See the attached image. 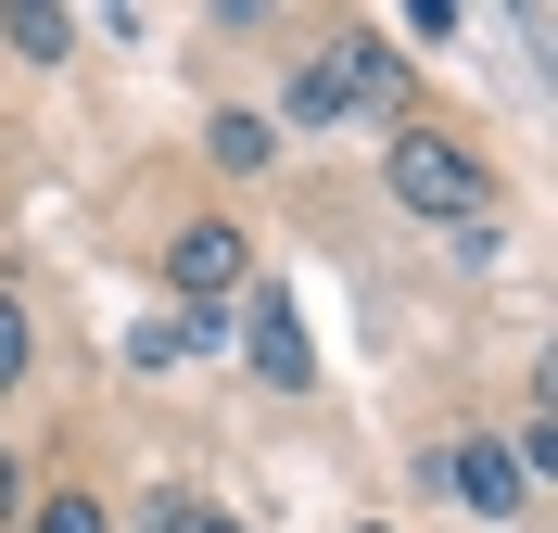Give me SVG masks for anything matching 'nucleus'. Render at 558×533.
I'll return each instance as SVG.
<instances>
[{"label":"nucleus","instance_id":"1","mask_svg":"<svg viewBox=\"0 0 558 533\" xmlns=\"http://www.w3.org/2000/svg\"><path fill=\"white\" fill-rule=\"evenodd\" d=\"M355 102H393V51L368 26H343L330 51H305L292 64V102H279V128H343Z\"/></svg>","mask_w":558,"mask_h":533},{"label":"nucleus","instance_id":"2","mask_svg":"<svg viewBox=\"0 0 558 533\" xmlns=\"http://www.w3.org/2000/svg\"><path fill=\"white\" fill-rule=\"evenodd\" d=\"M381 178H393V204H407V216H483V191H495L483 153L457 141V128H407V141L381 153Z\"/></svg>","mask_w":558,"mask_h":533},{"label":"nucleus","instance_id":"3","mask_svg":"<svg viewBox=\"0 0 558 533\" xmlns=\"http://www.w3.org/2000/svg\"><path fill=\"white\" fill-rule=\"evenodd\" d=\"M242 267H254V242L229 229V216H191V229L166 242V280L191 292V305H216V292H242Z\"/></svg>","mask_w":558,"mask_h":533},{"label":"nucleus","instance_id":"4","mask_svg":"<svg viewBox=\"0 0 558 533\" xmlns=\"http://www.w3.org/2000/svg\"><path fill=\"white\" fill-rule=\"evenodd\" d=\"M445 496L470 508V521H508V508H521V470H508V445H445Z\"/></svg>","mask_w":558,"mask_h":533},{"label":"nucleus","instance_id":"5","mask_svg":"<svg viewBox=\"0 0 558 533\" xmlns=\"http://www.w3.org/2000/svg\"><path fill=\"white\" fill-rule=\"evenodd\" d=\"M254 381H279V393H305L317 381V355H305V330H292V305H279V292H254Z\"/></svg>","mask_w":558,"mask_h":533},{"label":"nucleus","instance_id":"6","mask_svg":"<svg viewBox=\"0 0 558 533\" xmlns=\"http://www.w3.org/2000/svg\"><path fill=\"white\" fill-rule=\"evenodd\" d=\"M0 38H13L26 64H64V51H76V13H51V0H13V13H0Z\"/></svg>","mask_w":558,"mask_h":533},{"label":"nucleus","instance_id":"7","mask_svg":"<svg viewBox=\"0 0 558 533\" xmlns=\"http://www.w3.org/2000/svg\"><path fill=\"white\" fill-rule=\"evenodd\" d=\"M204 153H216V166H229V178H267L279 128H267V114H216V128H204Z\"/></svg>","mask_w":558,"mask_h":533},{"label":"nucleus","instance_id":"8","mask_svg":"<svg viewBox=\"0 0 558 533\" xmlns=\"http://www.w3.org/2000/svg\"><path fill=\"white\" fill-rule=\"evenodd\" d=\"M26 533H114V521H102V496H76V483H64V496L26 508Z\"/></svg>","mask_w":558,"mask_h":533},{"label":"nucleus","instance_id":"9","mask_svg":"<svg viewBox=\"0 0 558 533\" xmlns=\"http://www.w3.org/2000/svg\"><path fill=\"white\" fill-rule=\"evenodd\" d=\"M26 355H38V330H26V292H13V280H0V393H13V381H26Z\"/></svg>","mask_w":558,"mask_h":533},{"label":"nucleus","instance_id":"10","mask_svg":"<svg viewBox=\"0 0 558 533\" xmlns=\"http://www.w3.org/2000/svg\"><path fill=\"white\" fill-rule=\"evenodd\" d=\"M128 355H140V368H178V355H191V318H153V330H140Z\"/></svg>","mask_w":558,"mask_h":533},{"label":"nucleus","instance_id":"11","mask_svg":"<svg viewBox=\"0 0 558 533\" xmlns=\"http://www.w3.org/2000/svg\"><path fill=\"white\" fill-rule=\"evenodd\" d=\"M153 533H242V521H216V508H191V496H153Z\"/></svg>","mask_w":558,"mask_h":533},{"label":"nucleus","instance_id":"12","mask_svg":"<svg viewBox=\"0 0 558 533\" xmlns=\"http://www.w3.org/2000/svg\"><path fill=\"white\" fill-rule=\"evenodd\" d=\"M0 508H13V445H0Z\"/></svg>","mask_w":558,"mask_h":533}]
</instances>
